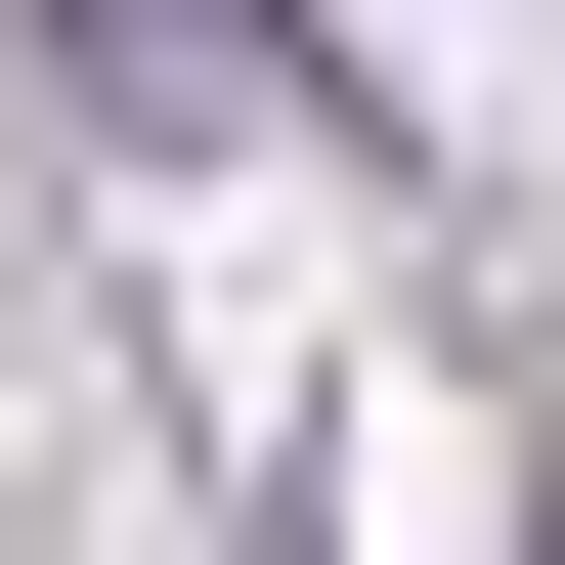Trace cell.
I'll list each match as a JSON object with an SVG mask.
<instances>
[{
    "instance_id": "cell-1",
    "label": "cell",
    "mask_w": 565,
    "mask_h": 565,
    "mask_svg": "<svg viewBox=\"0 0 565 565\" xmlns=\"http://www.w3.org/2000/svg\"><path fill=\"white\" fill-rule=\"evenodd\" d=\"M44 87H87V131H262V87H305V0H44Z\"/></svg>"
}]
</instances>
